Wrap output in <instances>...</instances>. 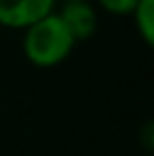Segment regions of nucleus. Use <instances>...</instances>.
I'll use <instances>...</instances> for the list:
<instances>
[{"label": "nucleus", "instance_id": "f257e3e1", "mask_svg": "<svg viewBox=\"0 0 154 156\" xmlns=\"http://www.w3.org/2000/svg\"><path fill=\"white\" fill-rule=\"evenodd\" d=\"M23 32H25L23 36L25 59L36 68L59 66L70 57L73 48L77 45L57 12H50L43 18L34 20Z\"/></svg>", "mask_w": 154, "mask_h": 156}, {"label": "nucleus", "instance_id": "f03ea898", "mask_svg": "<svg viewBox=\"0 0 154 156\" xmlns=\"http://www.w3.org/2000/svg\"><path fill=\"white\" fill-rule=\"evenodd\" d=\"M61 7L55 9L63 20L66 30L70 32V36L79 41H88L98 32V9L88 0H59Z\"/></svg>", "mask_w": 154, "mask_h": 156}, {"label": "nucleus", "instance_id": "7ed1b4c3", "mask_svg": "<svg viewBox=\"0 0 154 156\" xmlns=\"http://www.w3.org/2000/svg\"><path fill=\"white\" fill-rule=\"evenodd\" d=\"M55 9L57 0H0V25L9 30H25Z\"/></svg>", "mask_w": 154, "mask_h": 156}, {"label": "nucleus", "instance_id": "20e7f679", "mask_svg": "<svg viewBox=\"0 0 154 156\" xmlns=\"http://www.w3.org/2000/svg\"><path fill=\"white\" fill-rule=\"evenodd\" d=\"M129 16L134 18L136 32L141 34V39L147 45H152L154 43V0H138Z\"/></svg>", "mask_w": 154, "mask_h": 156}, {"label": "nucleus", "instance_id": "39448f33", "mask_svg": "<svg viewBox=\"0 0 154 156\" xmlns=\"http://www.w3.org/2000/svg\"><path fill=\"white\" fill-rule=\"evenodd\" d=\"M136 2L138 0H98V5L104 12L113 16H129L131 9L136 7Z\"/></svg>", "mask_w": 154, "mask_h": 156}, {"label": "nucleus", "instance_id": "423d86ee", "mask_svg": "<svg viewBox=\"0 0 154 156\" xmlns=\"http://www.w3.org/2000/svg\"><path fill=\"white\" fill-rule=\"evenodd\" d=\"M57 2H59V0H57Z\"/></svg>", "mask_w": 154, "mask_h": 156}]
</instances>
